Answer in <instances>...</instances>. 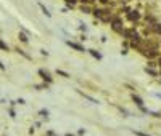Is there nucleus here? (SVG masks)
Masks as SVG:
<instances>
[{
	"label": "nucleus",
	"instance_id": "nucleus-1",
	"mask_svg": "<svg viewBox=\"0 0 161 136\" xmlns=\"http://www.w3.org/2000/svg\"><path fill=\"white\" fill-rule=\"evenodd\" d=\"M122 34H124L126 39H131V42H132V45H134V46H135V45H139L140 35L137 34L134 29H126V31H122Z\"/></svg>",
	"mask_w": 161,
	"mask_h": 136
},
{
	"label": "nucleus",
	"instance_id": "nucleus-2",
	"mask_svg": "<svg viewBox=\"0 0 161 136\" xmlns=\"http://www.w3.org/2000/svg\"><path fill=\"white\" fill-rule=\"evenodd\" d=\"M113 31L118 32V34H122V24H121V21H119V18H115L113 19Z\"/></svg>",
	"mask_w": 161,
	"mask_h": 136
},
{
	"label": "nucleus",
	"instance_id": "nucleus-3",
	"mask_svg": "<svg viewBox=\"0 0 161 136\" xmlns=\"http://www.w3.org/2000/svg\"><path fill=\"white\" fill-rule=\"evenodd\" d=\"M139 18H140V13L139 11H135V10H131L129 13H127V19L129 21H139Z\"/></svg>",
	"mask_w": 161,
	"mask_h": 136
},
{
	"label": "nucleus",
	"instance_id": "nucleus-4",
	"mask_svg": "<svg viewBox=\"0 0 161 136\" xmlns=\"http://www.w3.org/2000/svg\"><path fill=\"white\" fill-rule=\"evenodd\" d=\"M132 99H134V101H135V104H137V106H139L142 111L145 112V107H144V101H142V98H140V96H137V95H132Z\"/></svg>",
	"mask_w": 161,
	"mask_h": 136
},
{
	"label": "nucleus",
	"instance_id": "nucleus-5",
	"mask_svg": "<svg viewBox=\"0 0 161 136\" xmlns=\"http://www.w3.org/2000/svg\"><path fill=\"white\" fill-rule=\"evenodd\" d=\"M39 75L44 78V80H47L49 83H52V77H50V74H49V72H45V71H42V69H40V71H39Z\"/></svg>",
	"mask_w": 161,
	"mask_h": 136
},
{
	"label": "nucleus",
	"instance_id": "nucleus-6",
	"mask_svg": "<svg viewBox=\"0 0 161 136\" xmlns=\"http://www.w3.org/2000/svg\"><path fill=\"white\" fill-rule=\"evenodd\" d=\"M71 48H74V50H77V51H84V46H80L79 43H74V42H66Z\"/></svg>",
	"mask_w": 161,
	"mask_h": 136
},
{
	"label": "nucleus",
	"instance_id": "nucleus-7",
	"mask_svg": "<svg viewBox=\"0 0 161 136\" xmlns=\"http://www.w3.org/2000/svg\"><path fill=\"white\" fill-rule=\"evenodd\" d=\"M39 7H40V10H42V13H44V15H45L47 18H50V16H52V13H50L49 10H47V8H45V5H42V3H39Z\"/></svg>",
	"mask_w": 161,
	"mask_h": 136
},
{
	"label": "nucleus",
	"instance_id": "nucleus-8",
	"mask_svg": "<svg viewBox=\"0 0 161 136\" xmlns=\"http://www.w3.org/2000/svg\"><path fill=\"white\" fill-rule=\"evenodd\" d=\"M90 51V55L93 56V58H97V59H102V55L98 53V51H95V50H89Z\"/></svg>",
	"mask_w": 161,
	"mask_h": 136
},
{
	"label": "nucleus",
	"instance_id": "nucleus-9",
	"mask_svg": "<svg viewBox=\"0 0 161 136\" xmlns=\"http://www.w3.org/2000/svg\"><path fill=\"white\" fill-rule=\"evenodd\" d=\"M153 31L156 32V34H161V24L159 22H156V24L153 26Z\"/></svg>",
	"mask_w": 161,
	"mask_h": 136
},
{
	"label": "nucleus",
	"instance_id": "nucleus-10",
	"mask_svg": "<svg viewBox=\"0 0 161 136\" xmlns=\"http://www.w3.org/2000/svg\"><path fill=\"white\" fill-rule=\"evenodd\" d=\"M18 37H20V40H21V42H24V43H27V37H26L24 32H20V35H18Z\"/></svg>",
	"mask_w": 161,
	"mask_h": 136
},
{
	"label": "nucleus",
	"instance_id": "nucleus-11",
	"mask_svg": "<svg viewBox=\"0 0 161 136\" xmlns=\"http://www.w3.org/2000/svg\"><path fill=\"white\" fill-rule=\"evenodd\" d=\"M0 50H5V51H8V45L5 43V42H2V40H0Z\"/></svg>",
	"mask_w": 161,
	"mask_h": 136
},
{
	"label": "nucleus",
	"instance_id": "nucleus-12",
	"mask_svg": "<svg viewBox=\"0 0 161 136\" xmlns=\"http://www.w3.org/2000/svg\"><path fill=\"white\" fill-rule=\"evenodd\" d=\"M145 71H147V74H150V75H156V72L153 71V69H150V67H147Z\"/></svg>",
	"mask_w": 161,
	"mask_h": 136
},
{
	"label": "nucleus",
	"instance_id": "nucleus-13",
	"mask_svg": "<svg viewBox=\"0 0 161 136\" xmlns=\"http://www.w3.org/2000/svg\"><path fill=\"white\" fill-rule=\"evenodd\" d=\"M76 2H77V0H66V3H68V7H73Z\"/></svg>",
	"mask_w": 161,
	"mask_h": 136
},
{
	"label": "nucleus",
	"instance_id": "nucleus-14",
	"mask_svg": "<svg viewBox=\"0 0 161 136\" xmlns=\"http://www.w3.org/2000/svg\"><path fill=\"white\" fill-rule=\"evenodd\" d=\"M56 72H58V74H60V75H63V77H66V78H68V77H69V75H68V74H66L65 71H56Z\"/></svg>",
	"mask_w": 161,
	"mask_h": 136
},
{
	"label": "nucleus",
	"instance_id": "nucleus-15",
	"mask_svg": "<svg viewBox=\"0 0 161 136\" xmlns=\"http://www.w3.org/2000/svg\"><path fill=\"white\" fill-rule=\"evenodd\" d=\"M18 53H21V55L24 56L26 59H29V55H26V53H24V51H23V50H18Z\"/></svg>",
	"mask_w": 161,
	"mask_h": 136
},
{
	"label": "nucleus",
	"instance_id": "nucleus-16",
	"mask_svg": "<svg viewBox=\"0 0 161 136\" xmlns=\"http://www.w3.org/2000/svg\"><path fill=\"white\" fill-rule=\"evenodd\" d=\"M134 133H135L137 136H150V135H147V133H140V131H134Z\"/></svg>",
	"mask_w": 161,
	"mask_h": 136
},
{
	"label": "nucleus",
	"instance_id": "nucleus-17",
	"mask_svg": "<svg viewBox=\"0 0 161 136\" xmlns=\"http://www.w3.org/2000/svg\"><path fill=\"white\" fill-rule=\"evenodd\" d=\"M40 115H44V117H47V115H49V111H40Z\"/></svg>",
	"mask_w": 161,
	"mask_h": 136
},
{
	"label": "nucleus",
	"instance_id": "nucleus-18",
	"mask_svg": "<svg viewBox=\"0 0 161 136\" xmlns=\"http://www.w3.org/2000/svg\"><path fill=\"white\" fill-rule=\"evenodd\" d=\"M82 11H84V13H90V10H89V7H82Z\"/></svg>",
	"mask_w": 161,
	"mask_h": 136
},
{
	"label": "nucleus",
	"instance_id": "nucleus-19",
	"mask_svg": "<svg viewBox=\"0 0 161 136\" xmlns=\"http://www.w3.org/2000/svg\"><path fill=\"white\" fill-rule=\"evenodd\" d=\"M82 3H92V2H95V0H80Z\"/></svg>",
	"mask_w": 161,
	"mask_h": 136
},
{
	"label": "nucleus",
	"instance_id": "nucleus-20",
	"mask_svg": "<svg viewBox=\"0 0 161 136\" xmlns=\"http://www.w3.org/2000/svg\"><path fill=\"white\" fill-rule=\"evenodd\" d=\"M0 69H5V66L2 64V61H0Z\"/></svg>",
	"mask_w": 161,
	"mask_h": 136
},
{
	"label": "nucleus",
	"instance_id": "nucleus-21",
	"mask_svg": "<svg viewBox=\"0 0 161 136\" xmlns=\"http://www.w3.org/2000/svg\"><path fill=\"white\" fill-rule=\"evenodd\" d=\"M100 2H102V3H108L110 0H100Z\"/></svg>",
	"mask_w": 161,
	"mask_h": 136
},
{
	"label": "nucleus",
	"instance_id": "nucleus-22",
	"mask_svg": "<svg viewBox=\"0 0 161 136\" xmlns=\"http://www.w3.org/2000/svg\"><path fill=\"white\" fill-rule=\"evenodd\" d=\"M158 64L161 66V56H159V59H158Z\"/></svg>",
	"mask_w": 161,
	"mask_h": 136
}]
</instances>
